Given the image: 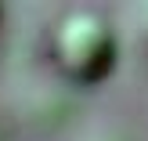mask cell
Here are the masks:
<instances>
[{
	"label": "cell",
	"instance_id": "1",
	"mask_svg": "<svg viewBox=\"0 0 148 141\" xmlns=\"http://www.w3.org/2000/svg\"><path fill=\"white\" fill-rule=\"evenodd\" d=\"M54 62L72 83H98L116 69L119 43L116 33L101 14L72 11L54 29Z\"/></svg>",
	"mask_w": 148,
	"mask_h": 141
}]
</instances>
